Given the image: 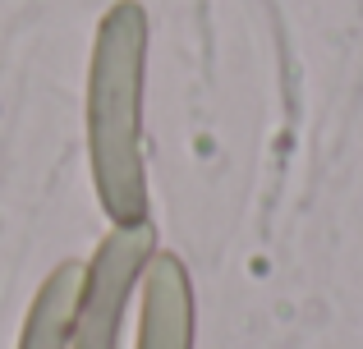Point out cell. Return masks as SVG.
I'll return each mask as SVG.
<instances>
[{"instance_id":"6da1fadb","label":"cell","mask_w":363,"mask_h":349,"mask_svg":"<svg viewBox=\"0 0 363 349\" xmlns=\"http://www.w3.org/2000/svg\"><path fill=\"white\" fill-rule=\"evenodd\" d=\"M143 74H147V14L120 0L101 18L88 69V156L97 202L116 230L147 225L143 175Z\"/></svg>"},{"instance_id":"7a4b0ae2","label":"cell","mask_w":363,"mask_h":349,"mask_svg":"<svg viewBox=\"0 0 363 349\" xmlns=\"http://www.w3.org/2000/svg\"><path fill=\"white\" fill-rule=\"evenodd\" d=\"M152 253H157L152 225L111 230L106 239L97 244L92 262L83 267L69 349H120L124 308H129V299H133V290H138L143 271H147Z\"/></svg>"},{"instance_id":"3957f363","label":"cell","mask_w":363,"mask_h":349,"mask_svg":"<svg viewBox=\"0 0 363 349\" xmlns=\"http://www.w3.org/2000/svg\"><path fill=\"white\" fill-rule=\"evenodd\" d=\"M138 349H194V285L175 253H152L143 271Z\"/></svg>"},{"instance_id":"277c9868","label":"cell","mask_w":363,"mask_h":349,"mask_svg":"<svg viewBox=\"0 0 363 349\" xmlns=\"http://www.w3.org/2000/svg\"><path fill=\"white\" fill-rule=\"evenodd\" d=\"M79 285H83L79 262H65V267H55L51 276H46V285L37 290L33 308H28V317H23V341H18V349H69Z\"/></svg>"}]
</instances>
